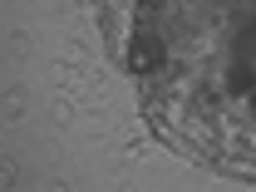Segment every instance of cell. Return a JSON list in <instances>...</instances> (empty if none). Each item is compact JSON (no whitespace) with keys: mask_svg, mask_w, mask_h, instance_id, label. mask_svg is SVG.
<instances>
[{"mask_svg":"<svg viewBox=\"0 0 256 192\" xmlns=\"http://www.w3.org/2000/svg\"><path fill=\"white\" fill-rule=\"evenodd\" d=\"M226 89H232V94H252V89H256V69L246 60H236L232 74H226Z\"/></svg>","mask_w":256,"mask_h":192,"instance_id":"obj_2","label":"cell"},{"mask_svg":"<svg viewBox=\"0 0 256 192\" xmlns=\"http://www.w3.org/2000/svg\"><path fill=\"white\" fill-rule=\"evenodd\" d=\"M133 64H138V69H162V40H158V30L148 25V15H143V25L133 30Z\"/></svg>","mask_w":256,"mask_h":192,"instance_id":"obj_1","label":"cell"},{"mask_svg":"<svg viewBox=\"0 0 256 192\" xmlns=\"http://www.w3.org/2000/svg\"><path fill=\"white\" fill-rule=\"evenodd\" d=\"M252 108H256V89H252Z\"/></svg>","mask_w":256,"mask_h":192,"instance_id":"obj_3","label":"cell"}]
</instances>
